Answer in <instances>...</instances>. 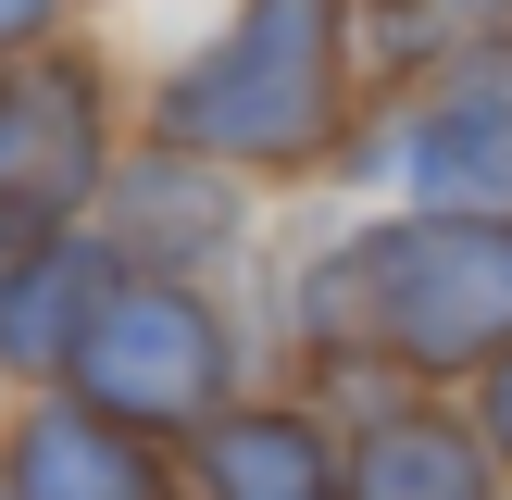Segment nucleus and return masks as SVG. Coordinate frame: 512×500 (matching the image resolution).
Masks as SVG:
<instances>
[{
    "instance_id": "obj_7",
    "label": "nucleus",
    "mask_w": 512,
    "mask_h": 500,
    "mask_svg": "<svg viewBox=\"0 0 512 500\" xmlns=\"http://www.w3.org/2000/svg\"><path fill=\"white\" fill-rule=\"evenodd\" d=\"M0 500H188V488H175L163 438H138V425L88 413L63 388H38L0 425Z\"/></svg>"
},
{
    "instance_id": "obj_8",
    "label": "nucleus",
    "mask_w": 512,
    "mask_h": 500,
    "mask_svg": "<svg viewBox=\"0 0 512 500\" xmlns=\"http://www.w3.org/2000/svg\"><path fill=\"white\" fill-rule=\"evenodd\" d=\"M125 288V250L100 225H63V238H25L13 275H0V388H63L75 338L100 325V300Z\"/></svg>"
},
{
    "instance_id": "obj_3",
    "label": "nucleus",
    "mask_w": 512,
    "mask_h": 500,
    "mask_svg": "<svg viewBox=\"0 0 512 500\" xmlns=\"http://www.w3.org/2000/svg\"><path fill=\"white\" fill-rule=\"evenodd\" d=\"M63 400H88V413L138 425V438H200V425L225 413L238 388V313H225L213 288H188V275H125L113 300H100V325L75 338L63 363Z\"/></svg>"
},
{
    "instance_id": "obj_14",
    "label": "nucleus",
    "mask_w": 512,
    "mask_h": 500,
    "mask_svg": "<svg viewBox=\"0 0 512 500\" xmlns=\"http://www.w3.org/2000/svg\"><path fill=\"white\" fill-rule=\"evenodd\" d=\"M13 250H25V225H13V213H0V275H13Z\"/></svg>"
},
{
    "instance_id": "obj_11",
    "label": "nucleus",
    "mask_w": 512,
    "mask_h": 500,
    "mask_svg": "<svg viewBox=\"0 0 512 500\" xmlns=\"http://www.w3.org/2000/svg\"><path fill=\"white\" fill-rule=\"evenodd\" d=\"M463 425H475V450H488V463H500V488H512V350H500V363L488 375H463Z\"/></svg>"
},
{
    "instance_id": "obj_2",
    "label": "nucleus",
    "mask_w": 512,
    "mask_h": 500,
    "mask_svg": "<svg viewBox=\"0 0 512 500\" xmlns=\"http://www.w3.org/2000/svg\"><path fill=\"white\" fill-rule=\"evenodd\" d=\"M350 350L413 388L488 375L512 350V225L488 213H375L350 225Z\"/></svg>"
},
{
    "instance_id": "obj_13",
    "label": "nucleus",
    "mask_w": 512,
    "mask_h": 500,
    "mask_svg": "<svg viewBox=\"0 0 512 500\" xmlns=\"http://www.w3.org/2000/svg\"><path fill=\"white\" fill-rule=\"evenodd\" d=\"M438 38H512V0H425Z\"/></svg>"
},
{
    "instance_id": "obj_12",
    "label": "nucleus",
    "mask_w": 512,
    "mask_h": 500,
    "mask_svg": "<svg viewBox=\"0 0 512 500\" xmlns=\"http://www.w3.org/2000/svg\"><path fill=\"white\" fill-rule=\"evenodd\" d=\"M63 13L75 0H0V63H38V50L63 38Z\"/></svg>"
},
{
    "instance_id": "obj_10",
    "label": "nucleus",
    "mask_w": 512,
    "mask_h": 500,
    "mask_svg": "<svg viewBox=\"0 0 512 500\" xmlns=\"http://www.w3.org/2000/svg\"><path fill=\"white\" fill-rule=\"evenodd\" d=\"M338 500H512L500 463L475 450L463 413H400V425H363V438H338Z\"/></svg>"
},
{
    "instance_id": "obj_9",
    "label": "nucleus",
    "mask_w": 512,
    "mask_h": 500,
    "mask_svg": "<svg viewBox=\"0 0 512 500\" xmlns=\"http://www.w3.org/2000/svg\"><path fill=\"white\" fill-rule=\"evenodd\" d=\"M188 500H338V425L313 400H225L200 438H175Z\"/></svg>"
},
{
    "instance_id": "obj_6",
    "label": "nucleus",
    "mask_w": 512,
    "mask_h": 500,
    "mask_svg": "<svg viewBox=\"0 0 512 500\" xmlns=\"http://www.w3.org/2000/svg\"><path fill=\"white\" fill-rule=\"evenodd\" d=\"M250 175H225V163H200V150H113V175H100V238L125 250V275H213V263H238L250 250Z\"/></svg>"
},
{
    "instance_id": "obj_1",
    "label": "nucleus",
    "mask_w": 512,
    "mask_h": 500,
    "mask_svg": "<svg viewBox=\"0 0 512 500\" xmlns=\"http://www.w3.org/2000/svg\"><path fill=\"white\" fill-rule=\"evenodd\" d=\"M338 125H350V0H238L150 88V138L225 175L338 163Z\"/></svg>"
},
{
    "instance_id": "obj_5",
    "label": "nucleus",
    "mask_w": 512,
    "mask_h": 500,
    "mask_svg": "<svg viewBox=\"0 0 512 500\" xmlns=\"http://www.w3.org/2000/svg\"><path fill=\"white\" fill-rule=\"evenodd\" d=\"M100 175H113V100L88 63H0V213L25 238H63L100 213Z\"/></svg>"
},
{
    "instance_id": "obj_4",
    "label": "nucleus",
    "mask_w": 512,
    "mask_h": 500,
    "mask_svg": "<svg viewBox=\"0 0 512 500\" xmlns=\"http://www.w3.org/2000/svg\"><path fill=\"white\" fill-rule=\"evenodd\" d=\"M388 175L413 213H488L512 225V38H463L438 50L413 100L388 125Z\"/></svg>"
}]
</instances>
